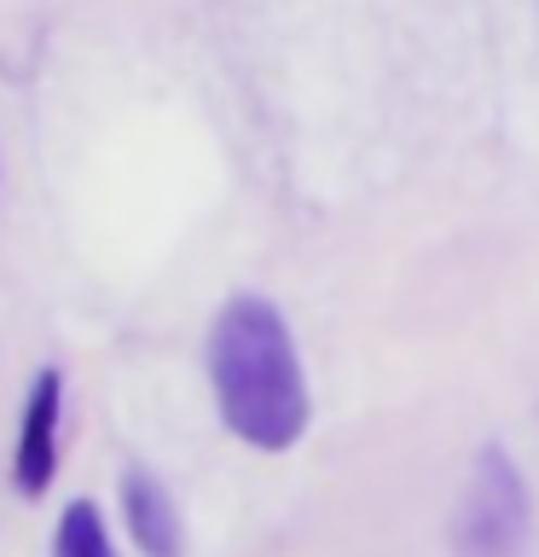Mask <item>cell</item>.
<instances>
[{
    "label": "cell",
    "mask_w": 539,
    "mask_h": 557,
    "mask_svg": "<svg viewBox=\"0 0 539 557\" xmlns=\"http://www.w3.org/2000/svg\"><path fill=\"white\" fill-rule=\"evenodd\" d=\"M209 377H215L221 418L238 442L285 453L308 430V377L296 360L290 325L267 296H233L209 331Z\"/></svg>",
    "instance_id": "obj_1"
},
{
    "label": "cell",
    "mask_w": 539,
    "mask_h": 557,
    "mask_svg": "<svg viewBox=\"0 0 539 557\" xmlns=\"http://www.w3.org/2000/svg\"><path fill=\"white\" fill-rule=\"evenodd\" d=\"M528 540V487L504 447H481L469 487L452 517V552L459 557H516Z\"/></svg>",
    "instance_id": "obj_2"
},
{
    "label": "cell",
    "mask_w": 539,
    "mask_h": 557,
    "mask_svg": "<svg viewBox=\"0 0 539 557\" xmlns=\"http://www.w3.org/2000/svg\"><path fill=\"white\" fill-rule=\"evenodd\" d=\"M59 407H64V377H59V366H47L29 383L24 424H17V459H12V482L29 499L47 494L52 470H59Z\"/></svg>",
    "instance_id": "obj_3"
},
{
    "label": "cell",
    "mask_w": 539,
    "mask_h": 557,
    "mask_svg": "<svg viewBox=\"0 0 539 557\" xmlns=\"http://www.w3.org/2000/svg\"><path fill=\"white\" fill-rule=\"evenodd\" d=\"M122 517H128V534L146 557H180L186 534H180V511H174L168 487L151 476V470H128L122 476Z\"/></svg>",
    "instance_id": "obj_4"
},
{
    "label": "cell",
    "mask_w": 539,
    "mask_h": 557,
    "mask_svg": "<svg viewBox=\"0 0 539 557\" xmlns=\"http://www.w3.org/2000/svg\"><path fill=\"white\" fill-rule=\"evenodd\" d=\"M52 557H116L111 546V529H104L99 505L93 499H76L70 511L59 517V534H52Z\"/></svg>",
    "instance_id": "obj_5"
}]
</instances>
